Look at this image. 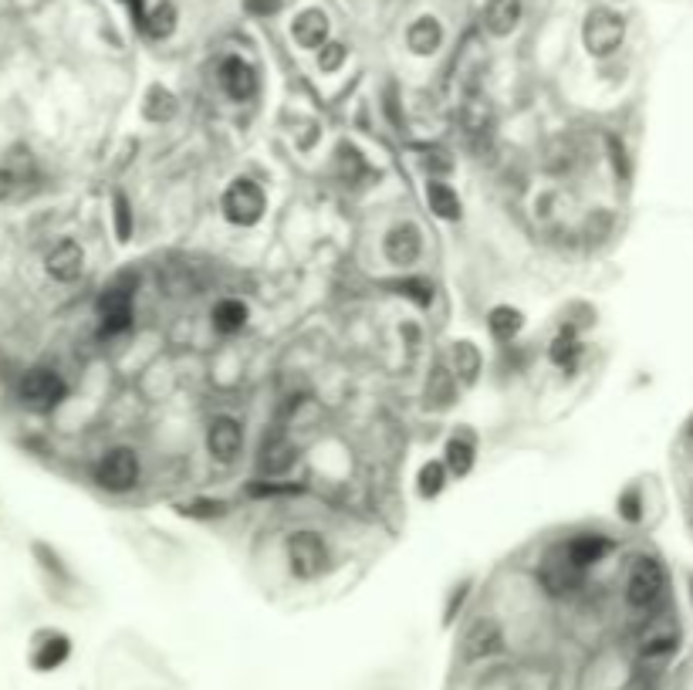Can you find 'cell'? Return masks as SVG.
<instances>
[{"label":"cell","mask_w":693,"mask_h":690,"mask_svg":"<svg viewBox=\"0 0 693 690\" xmlns=\"http://www.w3.org/2000/svg\"><path fill=\"white\" fill-rule=\"evenodd\" d=\"M14 396L24 410L31 413H51L55 406H61L68 400V383L58 369L51 366H31L17 376V386H14Z\"/></svg>","instance_id":"1"},{"label":"cell","mask_w":693,"mask_h":690,"mask_svg":"<svg viewBox=\"0 0 693 690\" xmlns=\"http://www.w3.org/2000/svg\"><path fill=\"white\" fill-rule=\"evenodd\" d=\"M663 589H666V572L663 565L650 559V555H639L629 565V575H626V599L633 609H653L656 603L663 599Z\"/></svg>","instance_id":"2"},{"label":"cell","mask_w":693,"mask_h":690,"mask_svg":"<svg viewBox=\"0 0 693 690\" xmlns=\"http://www.w3.org/2000/svg\"><path fill=\"white\" fill-rule=\"evenodd\" d=\"M284 555H288V569L295 579H318L328 569V545L318 532H295L284 542Z\"/></svg>","instance_id":"3"},{"label":"cell","mask_w":693,"mask_h":690,"mask_svg":"<svg viewBox=\"0 0 693 690\" xmlns=\"http://www.w3.org/2000/svg\"><path fill=\"white\" fill-rule=\"evenodd\" d=\"M95 484L112 494L132 491L139 484V454L132 447H112L105 450L95 464Z\"/></svg>","instance_id":"4"},{"label":"cell","mask_w":693,"mask_h":690,"mask_svg":"<svg viewBox=\"0 0 693 690\" xmlns=\"http://www.w3.org/2000/svg\"><path fill=\"white\" fill-rule=\"evenodd\" d=\"M582 38H585V48H589V55L609 58L612 51L623 44L626 24H623V17H619L616 11H609V7H595V11H589V17H585Z\"/></svg>","instance_id":"5"},{"label":"cell","mask_w":693,"mask_h":690,"mask_svg":"<svg viewBox=\"0 0 693 690\" xmlns=\"http://www.w3.org/2000/svg\"><path fill=\"white\" fill-rule=\"evenodd\" d=\"M264 207H268L264 190L247 176H237L224 193V217L237 227H254L264 217Z\"/></svg>","instance_id":"6"},{"label":"cell","mask_w":693,"mask_h":690,"mask_svg":"<svg viewBox=\"0 0 693 690\" xmlns=\"http://www.w3.org/2000/svg\"><path fill=\"white\" fill-rule=\"evenodd\" d=\"M41 268L51 281H55V285H61V288L75 285V281L85 274V247L78 244L75 237H61V241L48 247Z\"/></svg>","instance_id":"7"},{"label":"cell","mask_w":693,"mask_h":690,"mask_svg":"<svg viewBox=\"0 0 693 690\" xmlns=\"http://www.w3.org/2000/svg\"><path fill=\"white\" fill-rule=\"evenodd\" d=\"M95 318H99V332L109 339L132 329V295L126 288H105L95 302Z\"/></svg>","instance_id":"8"},{"label":"cell","mask_w":693,"mask_h":690,"mask_svg":"<svg viewBox=\"0 0 693 690\" xmlns=\"http://www.w3.org/2000/svg\"><path fill=\"white\" fill-rule=\"evenodd\" d=\"M207 450L220 464H234L244 450V427L234 417H213L207 427Z\"/></svg>","instance_id":"9"},{"label":"cell","mask_w":693,"mask_h":690,"mask_svg":"<svg viewBox=\"0 0 693 690\" xmlns=\"http://www.w3.org/2000/svg\"><path fill=\"white\" fill-rule=\"evenodd\" d=\"M420 251H423V237L416 224H396L386 237H382V254H386V261L396 264V268H410V264L420 258Z\"/></svg>","instance_id":"10"},{"label":"cell","mask_w":693,"mask_h":690,"mask_svg":"<svg viewBox=\"0 0 693 690\" xmlns=\"http://www.w3.org/2000/svg\"><path fill=\"white\" fill-rule=\"evenodd\" d=\"M582 572L568 555H552V559H545V565H541V572H538V579H541V586H545L552 596H568V592H575L582 586Z\"/></svg>","instance_id":"11"},{"label":"cell","mask_w":693,"mask_h":690,"mask_svg":"<svg viewBox=\"0 0 693 690\" xmlns=\"http://www.w3.org/2000/svg\"><path fill=\"white\" fill-rule=\"evenodd\" d=\"M220 88L230 95L234 102H247L257 95V72L247 65L244 58L230 55L220 61Z\"/></svg>","instance_id":"12"},{"label":"cell","mask_w":693,"mask_h":690,"mask_svg":"<svg viewBox=\"0 0 693 690\" xmlns=\"http://www.w3.org/2000/svg\"><path fill=\"white\" fill-rule=\"evenodd\" d=\"M291 34H295V41L301 44V48H325L328 41V17L322 11H301L295 17V24H291Z\"/></svg>","instance_id":"13"},{"label":"cell","mask_w":693,"mask_h":690,"mask_svg":"<svg viewBox=\"0 0 693 690\" xmlns=\"http://www.w3.org/2000/svg\"><path fill=\"white\" fill-rule=\"evenodd\" d=\"M609 548H612V542H609V538H602V535H575L572 542H568V545L562 548V552H565L575 565H579V569H589V565L606 559Z\"/></svg>","instance_id":"14"},{"label":"cell","mask_w":693,"mask_h":690,"mask_svg":"<svg viewBox=\"0 0 693 690\" xmlns=\"http://www.w3.org/2000/svg\"><path fill=\"white\" fill-rule=\"evenodd\" d=\"M518 21H521V0H491L484 11V24L494 38L511 34L514 28H518Z\"/></svg>","instance_id":"15"},{"label":"cell","mask_w":693,"mask_h":690,"mask_svg":"<svg viewBox=\"0 0 693 690\" xmlns=\"http://www.w3.org/2000/svg\"><path fill=\"white\" fill-rule=\"evenodd\" d=\"M406 44H410V51H416V55H433L443 44V28L437 17H420V21H413L410 31H406Z\"/></svg>","instance_id":"16"},{"label":"cell","mask_w":693,"mask_h":690,"mask_svg":"<svg viewBox=\"0 0 693 690\" xmlns=\"http://www.w3.org/2000/svg\"><path fill=\"white\" fill-rule=\"evenodd\" d=\"M426 203H430V210L440 220H460V214H464L457 190L447 187L443 180H430V183H426Z\"/></svg>","instance_id":"17"},{"label":"cell","mask_w":693,"mask_h":690,"mask_svg":"<svg viewBox=\"0 0 693 690\" xmlns=\"http://www.w3.org/2000/svg\"><path fill=\"white\" fill-rule=\"evenodd\" d=\"M210 322H213V329H217L220 335L241 332L244 322H247V305L237 302V298H220V302L213 305V312H210Z\"/></svg>","instance_id":"18"},{"label":"cell","mask_w":693,"mask_h":690,"mask_svg":"<svg viewBox=\"0 0 693 690\" xmlns=\"http://www.w3.org/2000/svg\"><path fill=\"white\" fill-rule=\"evenodd\" d=\"M453 400H457V379H453L450 369L437 366L430 373V379H426V403H430L433 410H447Z\"/></svg>","instance_id":"19"},{"label":"cell","mask_w":693,"mask_h":690,"mask_svg":"<svg viewBox=\"0 0 693 690\" xmlns=\"http://www.w3.org/2000/svg\"><path fill=\"white\" fill-rule=\"evenodd\" d=\"M447 471L457 474V477H467L470 467H474V440L464 437V433H457V437L447 440Z\"/></svg>","instance_id":"20"},{"label":"cell","mask_w":693,"mask_h":690,"mask_svg":"<svg viewBox=\"0 0 693 690\" xmlns=\"http://www.w3.org/2000/svg\"><path fill=\"white\" fill-rule=\"evenodd\" d=\"M291 464H295V447H291L288 440L274 437V440H268V444H264V450H261V471L284 474Z\"/></svg>","instance_id":"21"},{"label":"cell","mask_w":693,"mask_h":690,"mask_svg":"<svg viewBox=\"0 0 693 690\" xmlns=\"http://www.w3.org/2000/svg\"><path fill=\"white\" fill-rule=\"evenodd\" d=\"M487 325H491V332L497 335V339H504L508 342L511 335H518L521 332V325H524V318L518 308H508V305H501V308H494L491 318H487Z\"/></svg>","instance_id":"22"},{"label":"cell","mask_w":693,"mask_h":690,"mask_svg":"<svg viewBox=\"0 0 693 690\" xmlns=\"http://www.w3.org/2000/svg\"><path fill=\"white\" fill-rule=\"evenodd\" d=\"M443 484H447V464H440V460L423 464V471H420V494L423 498H437V494L443 491Z\"/></svg>","instance_id":"23"},{"label":"cell","mask_w":693,"mask_h":690,"mask_svg":"<svg viewBox=\"0 0 693 690\" xmlns=\"http://www.w3.org/2000/svg\"><path fill=\"white\" fill-rule=\"evenodd\" d=\"M153 38H170L173 28H176V11L170 4H159L153 14L146 17V24H142Z\"/></svg>","instance_id":"24"},{"label":"cell","mask_w":693,"mask_h":690,"mask_svg":"<svg viewBox=\"0 0 693 690\" xmlns=\"http://www.w3.org/2000/svg\"><path fill=\"white\" fill-rule=\"evenodd\" d=\"M477 366H481V359H477V349L470 342H457L453 345V369H457L464 379H474L477 376Z\"/></svg>","instance_id":"25"},{"label":"cell","mask_w":693,"mask_h":690,"mask_svg":"<svg viewBox=\"0 0 693 690\" xmlns=\"http://www.w3.org/2000/svg\"><path fill=\"white\" fill-rule=\"evenodd\" d=\"M176 112V105H173V95L166 92V88H149V99H146V115L149 119H170V115Z\"/></svg>","instance_id":"26"},{"label":"cell","mask_w":693,"mask_h":690,"mask_svg":"<svg viewBox=\"0 0 693 690\" xmlns=\"http://www.w3.org/2000/svg\"><path fill=\"white\" fill-rule=\"evenodd\" d=\"M399 295H406L410 302L426 308L433 302V285H430V281H423V278H406L403 285H399Z\"/></svg>","instance_id":"27"},{"label":"cell","mask_w":693,"mask_h":690,"mask_svg":"<svg viewBox=\"0 0 693 690\" xmlns=\"http://www.w3.org/2000/svg\"><path fill=\"white\" fill-rule=\"evenodd\" d=\"M176 511L186 518H217L227 511L224 501H190V504H176Z\"/></svg>","instance_id":"28"},{"label":"cell","mask_w":693,"mask_h":690,"mask_svg":"<svg viewBox=\"0 0 693 690\" xmlns=\"http://www.w3.org/2000/svg\"><path fill=\"white\" fill-rule=\"evenodd\" d=\"M575 356H579V342L572 339V332H562L552 345V362L555 366H572Z\"/></svg>","instance_id":"29"},{"label":"cell","mask_w":693,"mask_h":690,"mask_svg":"<svg viewBox=\"0 0 693 690\" xmlns=\"http://www.w3.org/2000/svg\"><path fill=\"white\" fill-rule=\"evenodd\" d=\"M115 234H119V241H129V234H132V210L122 193L115 197Z\"/></svg>","instance_id":"30"},{"label":"cell","mask_w":693,"mask_h":690,"mask_svg":"<svg viewBox=\"0 0 693 690\" xmlns=\"http://www.w3.org/2000/svg\"><path fill=\"white\" fill-rule=\"evenodd\" d=\"M342 58H345L342 44H325L322 55H318V65H322L325 72H332V68H339V65H342Z\"/></svg>","instance_id":"31"},{"label":"cell","mask_w":693,"mask_h":690,"mask_svg":"<svg viewBox=\"0 0 693 690\" xmlns=\"http://www.w3.org/2000/svg\"><path fill=\"white\" fill-rule=\"evenodd\" d=\"M284 0H244V7L251 11L254 17H268V14H278Z\"/></svg>","instance_id":"32"},{"label":"cell","mask_w":693,"mask_h":690,"mask_svg":"<svg viewBox=\"0 0 693 690\" xmlns=\"http://www.w3.org/2000/svg\"><path fill=\"white\" fill-rule=\"evenodd\" d=\"M247 491H251L254 498H274V494H291L298 488H295V484H251Z\"/></svg>","instance_id":"33"}]
</instances>
